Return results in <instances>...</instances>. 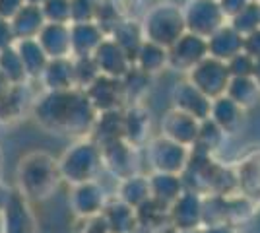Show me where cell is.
Here are the masks:
<instances>
[{"label": "cell", "mask_w": 260, "mask_h": 233, "mask_svg": "<svg viewBox=\"0 0 260 233\" xmlns=\"http://www.w3.org/2000/svg\"><path fill=\"white\" fill-rule=\"evenodd\" d=\"M95 109L82 89L45 91L33 105V117L45 130L86 138L95 126Z\"/></svg>", "instance_id": "6da1fadb"}, {"label": "cell", "mask_w": 260, "mask_h": 233, "mask_svg": "<svg viewBox=\"0 0 260 233\" xmlns=\"http://www.w3.org/2000/svg\"><path fill=\"white\" fill-rule=\"evenodd\" d=\"M18 190L27 200H45L58 189L62 181L58 159L47 152H31L23 155L16 169Z\"/></svg>", "instance_id": "7a4b0ae2"}, {"label": "cell", "mask_w": 260, "mask_h": 233, "mask_svg": "<svg viewBox=\"0 0 260 233\" xmlns=\"http://www.w3.org/2000/svg\"><path fill=\"white\" fill-rule=\"evenodd\" d=\"M101 165H103L101 146L86 138L76 140L58 159L60 177L72 187L93 181Z\"/></svg>", "instance_id": "3957f363"}, {"label": "cell", "mask_w": 260, "mask_h": 233, "mask_svg": "<svg viewBox=\"0 0 260 233\" xmlns=\"http://www.w3.org/2000/svg\"><path fill=\"white\" fill-rule=\"evenodd\" d=\"M70 206L76 216L89 220L95 218L105 210V194L103 189L95 181H87L82 185H76L70 194Z\"/></svg>", "instance_id": "277c9868"}, {"label": "cell", "mask_w": 260, "mask_h": 233, "mask_svg": "<svg viewBox=\"0 0 260 233\" xmlns=\"http://www.w3.org/2000/svg\"><path fill=\"white\" fill-rule=\"evenodd\" d=\"M4 233H35V218H33L27 198L20 190H12L10 200L2 210Z\"/></svg>", "instance_id": "5b68a950"}, {"label": "cell", "mask_w": 260, "mask_h": 233, "mask_svg": "<svg viewBox=\"0 0 260 233\" xmlns=\"http://www.w3.org/2000/svg\"><path fill=\"white\" fill-rule=\"evenodd\" d=\"M39 45L43 47L49 60L58 58H72V37L70 25L64 23H47L37 37Z\"/></svg>", "instance_id": "8992f818"}, {"label": "cell", "mask_w": 260, "mask_h": 233, "mask_svg": "<svg viewBox=\"0 0 260 233\" xmlns=\"http://www.w3.org/2000/svg\"><path fill=\"white\" fill-rule=\"evenodd\" d=\"M45 91H68L76 88V76H74V62L72 58H58L49 60L47 68L39 78Z\"/></svg>", "instance_id": "52a82bcc"}, {"label": "cell", "mask_w": 260, "mask_h": 233, "mask_svg": "<svg viewBox=\"0 0 260 233\" xmlns=\"http://www.w3.org/2000/svg\"><path fill=\"white\" fill-rule=\"evenodd\" d=\"M93 60L98 64L101 76L119 78L126 72V55L115 39H103V43L93 53Z\"/></svg>", "instance_id": "ba28073f"}, {"label": "cell", "mask_w": 260, "mask_h": 233, "mask_svg": "<svg viewBox=\"0 0 260 233\" xmlns=\"http://www.w3.org/2000/svg\"><path fill=\"white\" fill-rule=\"evenodd\" d=\"M72 37V58L74 56H93L98 47L103 43V29L98 22L70 23Z\"/></svg>", "instance_id": "9c48e42d"}, {"label": "cell", "mask_w": 260, "mask_h": 233, "mask_svg": "<svg viewBox=\"0 0 260 233\" xmlns=\"http://www.w3.org/2000/svg\"><path fill=\"white\" fill-rule=\"evenodd\" d=\"M45 25H47V20H45L43 8L35 4H25L10 22L14 39H37Z\"/></svg>", "instance_id": "30bf717a"}, {"label": "cell", "mask_w": 260, "mask_h": 233, "mask_svg": "<svg viewBox=\"0 0 260 233\" xmlns=\"http://www.w3.org/2000/svg\"><path fill=\"white\" fill-rule=\"evenodd\" d=\"M14 47L18 55L22 58L25 74L29 80H39L43 70L49 64V56L45 55L43 47L39 45L37 39H16Z\"/></svg>", "instance_id": "8fae6325"}, {"label": "cell", "mask_w": 260, "mask_h": 233, "mask_svg": "<svg viewBox=\"0 0 260 233\" xmlns=\"http://www.w3.org/2000/svg\"><path fill=\"white\" fill-rule=\"evenodd\" d=\"M103 218L107 220L111 233H132L138 225V216L134 208L124 202H113L105 206Z\"/></svg>", "instance_id": "7c38bea8"}, {"label": "cell", "mask_w": 260, "mask_h": 233, "mask_svg": "<svg viewBox=\"0 0 260 233\" xmlns=\"http://www.w3.org/2000/svg\"><path fill=\"white\" fill-rule=\"evenodd\" d=\"M171 220L177 231H194L202 222V210L192 198L183 196L175 202L171 210Z\"/></svg>", "instance_id": "4fadbf2b"}, {"label": "cell", "mask_w": 260, "mask_h": 233, "mask_svg": "<svg viewBox=\"0 0 260 233\" xmlns=\"http://www.w3.org/2000/svg\"><path fill=\"white\" fill-rule=\"evenodd\" d=\"M0 74L6 78L12 86H23L29 80L25 74L22 58L14 45L0 49Z\"/></svg>", "instance_id": "5bb4252c"}, {"label": "cell", "mask_w": 260, "mask_h": 233, "mask_svg": "<svg viewBox=\"0 0 260 233\" xmlns=\"http://www.w3.org/2000/svg\"><path fill=\"white\" fill-rule=\"evenodd\" d=\"M84 93L87 95V99L93 105L95 111H101V113L111 111L113 101H115V86H113L111 78L99 76L89 88L84 89Z\"/></svg>", "instance_id": "9a60e30c"}, {"label": "cell", "mask_w": 260, "mask_h": 233, "mask_svg": "<svg viewBox=\"0 0 260 233\" xmlns=\"http://www.w3.org/2000/svg\"><path fill=\"white\" fill-rule=\"evenodd\" d=\"M120 196L122 202L132 208H140L150 200V185L138 177H126V181L120 187Z\"/></svg>", "instance_id": "2e32d148"}, {"label": "cell", "mask_w": 260, "mask_h": 233, "mask_svg": "<svg viewBox=\"0 0 260 233\" xmlns=\"http://www.w3.org/2000/svg\"><path fill=\"white\" fill-rule=\"evenodd\" d=\"M72 62H74L76 88L82 89V91H84L86 88H89V86L101 76V72H99V68H98V64H95V60H93V56H74Z\"/></svg>", "instance_id": "e0dca14e"}, {"label": "cell", "mask_w": 260, "mask_h": 233, "mask_svg": "<svg viewBox=\"0 0 260 233\" xmlns=\"http://www.w3.org/2000/svg\"><path fill=\"white\" fill-rule=\"evenodd\" d=\"M41 8L47 23H72V0H45Z\"/></svg>", "instance_id": "ac0fdd59"}, {"label": "cell", "mask_w": 260, "mask_h": 233, "mask_svg": "<svg viewBox=\"0 0 260 233\" xmlns=\"http://www.w3.org/2000/svg\"><path fill=\"white\" fill-rule=\"evenodd\" d=\"M98 0H72V23L95 22Z\"/></svg>", "instance_id": "d6986e66"}, {"label": "cell", "mask_w": 260, "mask_h": 233, "mask_svg": "<svg viewBox=\"0 0 260 233\" xmlns=\"http://www.w3.org/2000/svg\"><path fill=\"white\" fill-rule=\"evenodd\" d=\"M152 190L155 192V198H159L161 192H165L161 202H169V200L177 198V194H179V187H177L175 177H169L165 173L155 177V181H152Z\"/></svg>", "instance_id": "ffe728a7"}, {"label": "cell", "mask_w": 260, "mask_h": 233, "mask_svg": "<svg viewBox=\"0 0 260 233\" xmlns=\"http://www.w3.org/2000/svg\"><path fill=\"white\" fill-rule=\"evenodd\" d=\"M25 6V0H0V20L12 22V18Z\"/></svg>", "instance_id": "44dd1931"}, {"label": "cell", "mask_w": 260, "mask_h": 233, "mask_svg": "<svg viewBox=\"0 0 260 233\" xmlns=\"http://www.w3.org/2000/svg\"><path fill=\"white\" fill-rule=\"evenodd\" d=\"M173 152H177V148H169V146H165L163 150H159V159L157 161H159V169L161 171H171L175 163L179 161V154L171 155Z\"/></svg>", "instance_id": "7402d4cb"}, {"label": "cell", "mask_w": 260, "mask_h": 233, "mask_svg": "<svg viewBox=\"0 0 260 233\" xmlns=\"http://www.w3.org/2000/svg\"><path fill=\"white\" fill-rule=\"evenodd\" d=\"M14 34H12V27H10V22H4V20H0V49H4V47H10L14 45Z\"/></svg>", "instance_id": "603a6c76"}, {"label": "cell", "mask_w": 260, "mask_h": 233, "mask_svg": "<svg viewBox=\"0 0 260 233\" xmlns=\"http://www.w3.org/2000/svg\"><path fill=\"white\" fill-rule=\"evenodd\" d=\"M202 233H235V229L229 223H216V225H208Z\"/></svg>", "instance_id": "cb8c5ba5"}, {"label": "cell", "mask_w": 260, "mask_h": 233, "mask_svg": "<svg viewBox=\"0 0 260 233\" xmlns=\"http://www.w3.org/2000/svg\"><path fill=\"white\" fill-rule=\"evenodd\" d=\"M25 4H35V6H43L45 0H25Z\"/></svg>", "instance_id": "d4e9b609"}, {"label": "cell", "mask_w": 260, "mask_h": 233, "mask_svg": "<svg viewBox=\"0 0 260 233\" xmlns=\"http://www.w3.org/2000/svg\"><path fill=\"white\" fill-rule=\"evenodd\" d=\"M179 233H194V231H179Z\"/></svg>", "instance_id": "484cf974"}]
</instances>
